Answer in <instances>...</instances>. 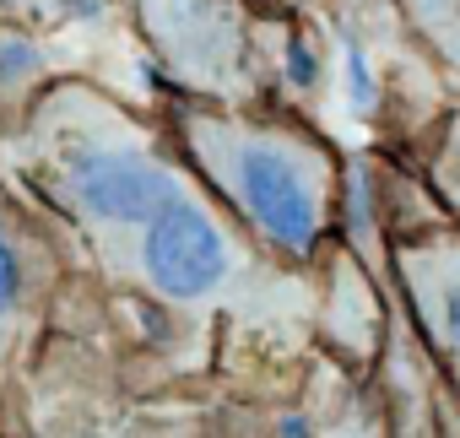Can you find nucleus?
I'll return each mask as SVG.
<instances>
[{
	"mask_svg": "<svg viewBox=\"0 0 460 438\" xmlns=\"http://www.w3.org/2000/svg\"><path fill=\"white\" fill-rule=\"evenodd\" d=\"M325 330H331L336 352H347L352 363H374V352L385 346V293H379L374 271H363V260L352 250L331 260Z\"/></svg>",
	"mask_w": 460,
	"mask_h": 438,
	"instance_id": "obj_5",
	"label": "nucleus"
},
{
	"mask_svg": "<svg viewBox=\"0 0 460 438\" xmlns=\"http://www.w3.org/2000/svg\"><path fill=\"white\" fill-rule=\"evenodd\" d=\"M39 71H44L39 44H28L17 33H0V92H22Z\"/></svg>",
	"mask_w": 460,
	"mask_h": 438,
	"instance_id": "obj_9",
	"label": "nucleus"
},
{
	"mask_svg": "<svg viewBox=\"0 0 460 438\" xmlns=\"http://www.w3.org/2000/svg\"><path fill=\"white\" fill-rule=\"evenodd\" d=\"M28 303V255L22 244L6 233V223H0V325L17 320Z\"/></svg>",
	"mask_w": 460,
	"mask_h": 438,
	"instance_id": "obj_8",
	"label": "nucleus"
},
{
	"mask_svg": "<svg viewBox=\"0 0 460 438\" xmlns=\"http://www.w3.org/2000/svg\"><path fill=\"white\" fill-rule=\"evenodd\" d=\"M411 39L449 71L460 76V0H395Z\"/></svg>",
	"mask_w": 460,
	"mask_h": 438,
	"instance_id": "obj_6",
	"label": "nucleus"
},
{
	"mask_svg": "<svg viewBox=\"0 0 460 438\" xmlns=\"http://www.w3.org/2000/svg\"><path fill=\"white\" fill-rule=\"evenodd\" d=\"M184 152L206 189L234 223L277 260H314L341 216V162L336 152L282 119H250L200 109L179 119Z\"/></svg>",
	"mask_w": 460,
	"mask_h": 438,
	"instance_id": "obj_2",
	"label": "nucleus"
},
{
	"mask_svg": "<svg viewBox=\"0 0 460 438\" xmlns=\"http://www.w3.org/2000/svg\"><path fill=\"white\" fill-rule=\"evenodd\" d=\"M422 179H428L438 211L460 228V109H449V114L438 119V136H433V146H428V173H422Z\"/></svg>",
	"mask_w": 460,
	"mask_h": 438,
	"instance_id": "obj_7",
	"label": "nucleus"
},
{
	"mask_svg": "<svg viewBox=\"0 0 460 438\" xmlns=\"http://www.w3.org/2000/svg\"><path fill=\"white\" fill-rule=\"evenodd\" d=\"M141 6H146V28H152L157 49L173 60V71H184L195 82L234 71L239 33L217 0H141Z\"/></svg>",
	"mask_w": 460,
	"mask_h": 438,
	"instance_id": "obj_4",
	"label": "nucleus"
},
{
	"mask_svg": "<svg viewBox=\"0 0 460 438\" xmlns=\"http://www.w3.org/2000/svg\"><path fill=\"white\" fill-rule=\"evenodd\" d=\"M347 92H352L358 109H374V71H368L358 44H347Z\"/></svg>",
	"mask_w": 460,
	"mask_h": 438,
	"instance_id": "obj_11",
	"label": "nucleus"
},
{
	"mask_svg": "<svg viewBox=\"0 0 460 438\" xmlns=\"http://www.w3.org/2000/svg\"><path fill=\"white\" fill-rule=\"evenodd\" d=\"M438 438H460V400L438 384Z\"/></svg>",
	"mask_w": 460,
	"mask_h": 438,
	"instance_id": "obj_12",
	"label": "nucleus"
},
{
	"mask_svg": "<svg viewBox=\"0 0 460 438\" xmlns=\"http://www.w3.org/2000/svg\"><path fill=\"white\" fill-rule=\"evenodd\" d=\"M288 82L298 92H309L320 82V60H314V44L309 39H288Z\"/></svg>",
	"mask_w": 460,
	"mask_h": 438,
	"instance_id": "obj_10",
	"label": "nucleus"
},
{
	"mask_svg": "<svg viewBox=\"0 0 460 438\" xmlns=\"http://www.w3.org/2000/svg\"><path fill=\"white\" fill-rule=\"evenodd\" d=\"M33 179L82 228L93 255L173 309L239 303L255 255L234 216L179 162L87 87H60L33 114Z\"/></svg>",
	"mask_w": 460,
	"mask_h": 438,
	"instance_id": "obj_1",
	"label": "nucleus"
},
{
	"mask_svg": "<svg viewBox=\"0 0 460 438\" xmlns=\"http://www.w3.org/2000/svg\"><path fill=\"white\" fill-rule=\"evenodd\" d=\"M390 276L411 314V336L438 384L460 400V228L449 216L390 244Z\"/></svg>",
	"mask_w": 460,
	"mask_h": 438,
	"instance_id": "obj_3",
	"label": "nucleus"
}]
</instances>
